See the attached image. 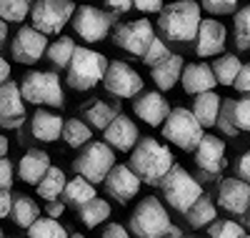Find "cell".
<instances>
[{
	"label": "cell",
	"instance_id": "cell-1",
	"mask_svg": "<svg viewBox=\"0 0 250 238\" xmlns=\"http://www.w3.org/2000/svg\"><path fill=\"white\" fill-rule=\"evenodd\" d=\"M173 163H175V158L170 153V148L165 143H160L158 138L143 136L130 148V163L128 166L138 173L140 183H145V186H158Z\"/></svg>",
	"mask_w": 250,
	"mask_h": 238
},
{
	"label": "cell",
	"instance_id": "cell-2",
	"mask_svg": "<svg viewBox=\"0 0 250 238\" xmlns=\"http://www.w3.org/2000/svg\"><path fill=\"white\" fill-rule=\"evenodd\" d=\"M200 23V3L195 0H175L160 8L158 28L168 43H190Z\"/></svg>",
	"mask_w": 250,
	"mask_h": 238
},
{
	"label": "cell",
	"instance_id": "cell-3",
	"mask_svg": "<svg viewBox=\"0 0 250 238\" xmlns=\"http://www.w3.org/2000/svg\"><path fill=\"white\" fill-rule=\"evenodd\" d=\"M105 68H108V58L103 53H98L93 48H78L75 46V53L65 68L68 71L65 83L78 93H88L103 80Z\"/></svg>",
	"mask_w": 250,
	"mask_h": 238
},
{
	"label": "cell",
	"instance_id": "cell-4",
	"mask_svg": "<svg viewBox=\"0 0 250 238\" xmlns=\"http://www.w3.org/2000/svg\"><path fill=\"white\" fill-rule=\"evenodd\" d=\"M113 166H115V150L105 141H93V138L80 145V153L73 161V170L95 186L103 183V178L108 176Z\"/></svg>",
	"mask_w": 250,
	"mask_h": 238
},
{
	"label": "cell",
	"instance_id": "cell-5",
	"mask_svg": "<svg viewBox=\"0 0 250 238\" xmlns=\"http://www.w3.org/2000/svg\"><path fill=\"white\" fill-rule=\"evenodd\" d=\"M158 186H160V190H163L165 203H168L173 211H178V213H185L188 208L195 203V198L203 193L200 183H198L185 168H180V166H175V163L170 166V170L165 173L163 181H160Z\"/></svg>",
	"mask_w": 250,
	"mask_h": 238
},
{
	"label": "cell",
	"instance_id": "cell-6",
	"mask_svg": "<svg viewBox=\"0 0 250 238\" xmlns=\"http://www.w3.org/2000/svg\"><path fill=\"white\" fill-rule=\"evenodd\" d=\"M20 95H23L25 103H33V105H50V108L65 105V93H62L60 78L45 71L25 73L23 80H20Z\"/></svg>",
	"mask_w": 250,
	"mask_h": 238
},
{
	"label": "cell",
	"instance_id": "cell-7",
	"mask_svg": "<svg viewBox=\"0 0 250 238\" xmlns=\"http://www.w3.org/2000/svg\"><path fill=\"white\" fill-rule=\"evenodd\" d=\"M160 131H163L165 141L178 145L185 153H193V148L203 138V125L198 123L193 111H188V108H170V113L163 120Z\"/></svg>",
	"mask_w": 250,
	"mask_h": 238
},
{
	"label": "cell",
	"instance_id": "cell-8",
	"mask_svg": "<svg viewBox=\"0 0 250 238\" xmlns=\"http://www.w3.org/2000/svg\"><path fill=\"white\" fill-rule=\"evenodd\" d=\"M168 226H170V215H168V208L160 203V198H155V196L140 198V203L135 206V211L130 215V233L133 236L160 238V236H165V228Z\"/></svg>",
	"mask_w": 250,
	"mask_h": 238
},
{
	"label": "cell",
	"instance_id": "cell-9",
	"mask_svg": "<svg viewBox=\"0 0 250 238\" xmlns=\"http://www.w3.org/2000/svg\"><path fill=\"white\" fill-rule=\"evenodd\" d=\"M75 10L73 0H33L30 5V23L45 35H60V30L70 23Z\"/></svg>",
	"mask_w": 250,
	"mask_h": 238
},
{
	"label": "cell",
	"instance_id": "cell-10",
	"mask_svg": "<svg viewBox=\"0 0 250 238\" xmlns=\"http://www.w3.org/2000/svg\"><path fill=\"white\" fill-rule=\"evenodd\" d=\"M115 23V15H108V13H103L93 5H75L73 10V18H70V23L75 35H80V40H85V43H100V40H105L110 28Z\"/></svg>",
	"mask_w": 250,
	"mask_h": 238
},
{
	"label": "cell",
	"instance_id": "cell-11",
	"mask_svg": "<svg viewBox=\"0 0 250 238\" xmlns=\"http://www.w3.org/2000/svg\"><path fill=\"white\" fill-rule=\"evenodd\" d=\"M100 83L115 98H135L145 85L140 73L133 66H128L125 60H108V68L103 73Z\"/></svg>",
	"mask_w": 250,
	"mask_h": 238
},
{
	"label": "cell",
	"instance_id": "cell-12",
	"mask_svg": "<svg viewBox=\"0 0 250 238\" xmlns=\"http://www.w3.org/2000/svg\"><path fill=\"white\" fill-rule=\"evenodd\" d=\"M155 38V28L148 18L140 20H130V23H120L113 30V46L125 50L128 55L140 58L145 53V48L150 46V40Z\"/></svg>",
	"mask_w": 250,
	"mask_h": 238
},
{
	"label": "cell",
	"instance_id": "cell-13",
	"mask_svg": "<svg viewBox=\"0 0 250 238\" xmlns=\"http://www.w3.org/2000/svg\"><path fill=\"white\" fill-rule=\"evenodd\" d=\"M45 48H48V35L40 33L33 25H23L15 33L13 43H10L13 60L23 63V66H33V63H38L40 58L45 55Z\"/></svg>",
	"mask_w": 250,
	"mask_h": 238
},
{
	"label": "cell",
	"instance_id": "cell-14",
	"mask_svg": "<svg viewBox=\"0 0 250 238\" xmlns=\"http://www.w3.org/2000/svg\"><path fill=\"white\" fill-rule=\"evenodd\" d=\"M103 186H105L108 196L123 206V203H130V201L138 196L140 178H138V173H135L128 163H115V166L108 170V176L103 178Z\"/></svg>",
	"mask_w": 250,
	"mask_h": 238
},
{
	"label": "cell",
	"instance_id": "cell-15",
	"mask_svg": "<svg viewBox=\"0 0 250 238\" xmlns=\"http://www.w3.org/2000/svg\"><path fill=\"white\" fill-rule=\"evenodd\" d=\"M195 153V166L205 173L208 178H215L225 170L228 161H225V143L218 136L203 133V138L198 141V145L193 148Z\"/></svg>",
	"mask_w": 250,
	"mask_h": 238
},
{
	"label": "cell",
	"instance_id": "cell-16",
	"mask_svg": "<svg viewBox=\"0 0 250 238\" xmlns=\"http://www.w3.org/2000/svg\"><path fill=\"white\" fill-rule=\"evenodd\" d=\"M25 123V100L20 95V85L13 80L0 83V128L18 131Z\"/></svg>",
	"mask_w": 250,
	"mask_h": 238
},
{
	"label": "cell",
	"instance_id": "cell-17",
	"mask_svg": "<svg viewBox=\"0 0 250 238\" xmlns=\"http://www.w3.org/2000/svg\"><path fill=\"white\" fill-rule=\"evenodd\" d=\"M193 40H195V53L200 58H213L223 53L225 43H228V30L215 18H200Z\"/></svg>",
	"mask_w": 250,
	"mask_h": 238
},
{
	"label": "cell",
	"instance_id": "cell-18",
	"mask_svg": "<svg viewBox=\"0 0 250 238\" xmlns=\"http://www.w3.org/2000/svg\"><path fill=\"white\" fill-rule=\"evenodd\" d=\"M133 113L143 123H148L150 128H160L163 120L168 118V113H170V103L165 100V95L160 91H150V93L140 91L133 98Z\"/></svg>",
	"mask_w": 250,
	"mask_h": 238
},
{
	"label": "cell",
	"instance_id": "cell-19",
	"mask_svg": "<svg viewBox=\"0 0 250 238\" xmlns=\"http://www.w3.org/2000/svg\"><path fill=\"white\" fill-rule=\"evenodd\" d=\"M218 203L228 213L243 215L250 208V183L240 181L238 176L220 181V186H218Z\"/></svg>",
	"mask_w": 250,
	"mask_h": 238
},
{
	"label": "cell",
	"instance_id": "cell-20",
	"mask_svg": "<svg viewBox=\"0 0 250 238\" xmlns=\"http://www.w3.org/2000/svg\"><path fill=\"white\" fill-rule=\"evenodd\" d=\"M103 133H105V143L113 150H120V153H130V148L140 138L138 125L133 123V118L123 116V113H118L105 128H103Z\"/></svg>",
	"mask_w": 250,
	"mask_h": 238
},
{
	"label": "cell",
	"instance_id": "cell-21",
	"mask_svg": "<svg viewBox=\"0 0 250 238\" xmlns=\"http://www.w3.org/2000/svg\"><path fill=\"white\" fill-rule=\"evenodd\" d=\"M180 83H183V91L185 93H203V91H213L218 80L213 75V68L208 63H190V66H183L180 73Z\"/></svg>",
	"mask_w": 250,
	"mask_h": 238
},
{
	"label": "cell",
	"instance_id": "cell-22",
	"mask_svg": "<svg viewBox=\"0 0 250 238\" xmlns=\"http://www.w3.org/2000/svg\"><path fill=\"white\" fill-rule=\"evenodd\" d=\"M183 66L185 60L180 55H165L160 63H155V66H150V75H153V83L158 85L160 93H168L175 88V83L180 80V73H183Z\"/></svg>",
	"mask_w": 250,
	"mask_h": 238
},
{
	"label": "cell",
	"instance_id": "cell-23",
	"mask_svg": "<svg viewBox=\"0 0 250 238\" xmlns=\"http://www.w3.org/2000/svg\"><path fill=\"white\" fill-rule=\"evenodd\" d=\"M62 131V118L53 111H45V108H38L30 118V133L35 141H43V143H55L60 138Z\"/></svg>",
	"mask_w": 250,
	"mask_h": 238
},
{
	"label": "cell",
	"instance_id": "cell-24",
	"mask_svg": "<svg viewBox=\"0 0 250 238\" xmlns=\"http://www.w3.org/2000/svg\"><path fill=\"white\" fill-rule=\"evenodd\" d=\"M50 166V156L45 153V150H40V148H30L23 153V158H20L18 163V176L23 183H30L35 186L40 178H43V173L48 170Z\"/></svg>",
	"mask_w": 250,
	"mask_h": 238
},
{
	"label": "cell",
	"instance_id": "cell-25",
	"mask_svg": "<svg viewBox=\"0 0 250 238\" xmlns=\"http://www.w3.org/2000/svg\"><path fill=\"white\" fill-rule=\"evenodd\" d=\"M78 211V218L80 223L85 226V228H98L100 223H105L110 218V203L105 198H100V196H93L90 201H85L83 206L75 208Z\"/></svg>",
	"mask_w": 250,
	"mask_h": 238
},
{
	"label": "cell",
	"instance_id": "cell-26",
	"mask_svg": "<svg viewBox=\"0 0 250 238\" xmlns=\"http://www.w3.org/2000/svg\"><path fill=\"white\" fill-rule=\"evenodd\" d=\"M118 113H120L118 105H110V103L100 100V98L88 100L85 108H83V118H85V123L90 128H95V131H103V128H105Z\"/></svg>",
	"mask_w": 250,
	"mask_h": 238
},
{
	"label": "cell",
	"instance_id": "cell-27",
	"mask_svg": "<svg viewBox=\"0 0 250 238\" xmlns=\"http://www.w3.org/2000/svg\"><path fill=\"white\" fill-rule=\"evenodd\" d=\"M60 196H62V203H65V206L78 208V206H83L85 201H90L93 196H98V190H95V183H90L88 178H83V176H78V173H75L73 181H65Z\"/></svg>",
	"mask_w": 250,
	"mask_h": 238
},
{
	"label": "cell",
	"instance_id": "cell-28",
	"mask_svg": "<svg viewBox=\"0 0 250 238\" xmlns=\"http://www.w3.org/2000/svg\"><path fill=\"white\" fill-rule=\"evenodd\" d=\"M218 111H220V98H218L213 91L195 93V100H193V116L198 118V123H200L203 128H213V125H215Z\"/></svg>",
	"mask_w": 250,
	"mask_h": 238
},
{
	"label": "cell",
	"instance_id": "cell-29",
	"mask_svg": "<svg viewBox=\"0 0 250 238\" xmlns=\"http://www.w3.org/2000/svg\"><path fill=\"white\" fill-rule=\"evenodd\" d=\"M185 215H188V223H190L193 228H205L218 218V208H215L210 196L200 193V196L195 198V203L185 211Z\"/></svg>",
	"mask_w": 250,
	"mask_h": 238
},
{
	"label": "cell",
	"instance_id": "cell-30",
	"mask_svg": "<svg viewBox=\"0 0 250 238\" xmlns=\"http://www.w3.org/2000/svg\"><path fill=\"white\" fill-rule=\"evenodd\" d=\"M40 215V206L35 203L33 196H15L13 198V206H10V218L18 228H28L35 218Z\"/></svg>",
	"mask_w": 250,
	"mask_h": 238
},
{
	"label": "cell",
	"instance_id": "cell-31",
	"mask_svg": "<svg viewBox=\"0 0 250 238\" xmlns=\"http://www.w3.org/2000/svg\"><path fill=\"white\" fill-rule=\"evenodd\" d=\"M65 173H62L60 168H55V166H48V170L43 173V178H40L38 183H35V188H38V196L43 198V201H55V198H60V193H62V186H65Z\"/></svg>",
	"mask_w": 250,
	"mask_h": 238
},
{
	"label": "cell",
	"instance_id": "cell-32",
	"mask_svg": "<svg viewBox=\"0 0 250 238\" xmlns=\"http://www.w3.org/2000/svg\"><path fill=\"white\" fill-rule=\"evenodd\" d=\"M75 53V40L70 35H58L53 43H48V48H45V55L48 60L53 63L55 68H68V63Z\"/></svg>",
	"mask_w": 250,
	"mask_h": 238
},
{
	"label": "cell",
	"instance_id": "cell-33",
	"mask_svg": "<svg viewBox=\"0 0 250 238\" xmlns=\"http://www.w3.org/2000/svg\"><path fill=\"white\" fill-rule=\"evenodd\" d=\"M60 138L65 141L70 148H80L83 143H88L93 138V128L85 120H80V118H68V120H62Z\"/></svg>",
	"mask_w": 250,
	"mask_h": 238
},
{
	"label": "cell",
	"instance_id": "cell-34",
	"mask_svg": "<svg viewBox=\"0 0 250 238\" xmlns=\"http://www.w3.org/2000/svg\"><path fill=\"white\" fill-rule=\"evenodd\" d=\"M240 66H243L240 58L233 55V53H228V55L215 58V63H213L210 68H213V75H215V80H218L220 85H233V80H235Z\"/></svg>",
	"mask_w": 250,
	"mask_h": 238
},
{
	"label": "cell",
	"instance_id": "cell-35",
	"mask_svg": "<svg viewBox=\"0 0 250 238\" xmlns=\"http://www.w3.org/2000/svg\"><path fill=\"white\" fill-rule=\"evenodd\" d=\"M25 231H28L30 238H65L68 236V231L62 228L58 223V218H53V215H45V218H40V215H38V218Z\"/></svg>",
	"mask_w": 250,
	"mask_h": 238
},
{
	"label": "cell",
	"instance_id": "cell-36",
	"mask_svg": "<svg viewBox=\"0 0 250 238\" xmlns=\"http://www.w3.org/2000/svg\"><path fill=\"white\" fill-rule=\"evenodd\" d=\"M233 35L238 50H250V3L240 10H235L233 18Z\"/></svg>",
	"mask_w": 250,
	"mask_h": 238
},
{
	"label": "cell",
	"instance_id": "cell-37",
	"mask_svg": "<svg viewBox=\"0 0 250 238\" xmlns=\"http://www.w3.org/2000/svg\"><path fill=\"white\" fill-rule=\"evenodd\" d=\"M33 0H0V18L5 23H23L30 13Z\"/></svg>",
	"mask_w": 250,
	"mask_h": 238
},
{
	"label": "cell",
	"instance_id": "cell-38",
	"mask_svg": "<svg viewBox=\"0 0 250 238\" xmlns=\"http://www.w3.org/2000/svg\"><path fill=\"white\" fill-rule=\"evenodd\" d=\"M208 233H210L213 238H245L248 236V231L240 223H235V221H218V218L208 226Z\"/></svg>",
	"mask_w": 250,
	"mask_h": 238
},
{
	"label": "cell",
	"instance_id": "cell-39",
	"mask_svg": "<svg viewBox=\"0 0 250 238\" xmlns=\"http://www.w3.org/2000/svg\"><path fill=\"white\" fill-rule=\"evenodd\" d=\"M233 123L238 133H250V93H245L240 100H233Z\"/></svg>",
	"mask_w": 250,
	"mask_h": 238
},
{
	"label": "cell",
	"instance_id": "cell-40",
	"mask_svg": "<svg viewBox=\"0 0 250 238\" xmlns=\"http://www.w3.org/2000/svg\"><path fill=\"white\" fill-rule=\"evenodd\" d=\"M215 125H220V131H223L225 136H238V128H235V123H233V98L220 100V111H218Z\"/></svg>",
	"mask_w": 250,
	"mask_h": 238
},
{
	"label": "cell",
	"instance_id": "cell-41",
	"mask_svg": "<svg viewBox=\"0 0 250 238\" xmlns=\"http://www.w3.org/2000/svg\"><path fill=\"white\" fill-rule=\"evenodd\" d=\"M165 55H170V50H168V46H165V40H163L160 35H155V38L150 40V46L145 48V53H143L140 58H143L145 66H155V63H160Z\"/></svg>",
	"mask_w": 250,
	"mask_h": 238
},
{
	"label": "cell",
	"instance_id": "cell-42",
	"mask_svg": "<svg viewBox=\"0 0 250 238\" xmlns=\"http://www.w3.org/2000/svg\"><path fill=\"white\" fill-rule=\"evenodd\" d=\"M200 8L210 15H230L238 10V0H200Z\"/></svg>",
	"mask_w": 250,
	"mask_h": 238
},
{
	"label": "cell",
	"instance_id": "cell-43",
	"mask_svg": "<svg viewBox=\"0 0 250 238\" xmlns=\"http://www.w3.org/2000/svg\"><path fill=\"white\" fill-rule=\"evenodd\" d=\"M233 170H235V176L245 183H250V150H245V153H240L233 163Z\"/></svg>",
	"mask_w": 250,
	"mask_h": 238
},
{
	"label": "cell",
	"instance_id": "cell-44",
	"mask_svg": "<svg viewBox=\"0 0 250 238\" xmlns=\"http://www.w3.org/2000/svg\"><path fill=\"white\" fill-rule=\"evenodd\" d=\"M13 176H15V170H13L10 158L0 156V188H10L13 186Z\"/></svg>",
	"mask_w": 250,
	"mask_h": 238
},
{
	"label": "cell",
	"instance_id": "cell-45",
	"mask_svg": "<svg viewBox=\"0 0 250 238\" xmlns=\"http://www.w3.org/2000/svg\"><path fill=\"white\" fill-rule=\"evenodd\" d=\"M233 85H235L240 93H250V63H243V66H240Z\"/></svg>",
	"mask_w": 250,
	"mask_h": 238
},
{
	"label": "cell",
	"instance_id": "cell-46",
	"mask_svg": "<svg viewBox=\"0 0 250 238\" xmlns=\"http://www.w3.org/2000/svg\"><path fill=\"white\" fill-rule=\"evenodd\" d=\"M163 5V0H133V8H138L140 13H160Z\"/></svg>",
	"mask_w": 250,
	"mask_h": 238
},
{
	"label": "cell",
	"instance_id": "cell-47",
	"mask_svg": "<svg viewBox=\"0 0 250 238\" xmlns=\"http://www.w3.org/2000/svg\"><path fill=\"white\" fill-rule=\"evenodd\" d=\"M105 5L115 13V15H125L133 10V0H105Z\"/></svg>",
	"mask_w": 250,
	"mask_h": 238
},
{
	"label": "cell",
	"instance_id": "cell-48",
	"mask_svg": "<svg viewBox=\"0 0 250 238\" xmlns=\"http://www.w3.org/2000/svg\"><path fill=\"white\" fill-rule=\"evenodd\" d=\"M10 206H13V193H10V188H0V218L10 215Z\"/></svg>",
	"mask_w": 250,
	"mask_h": 238
},
{
	"label": "cell",
	"instance_id": "cell-49",
	"mask_svg": "<svg viewBox=\"0 0 250 238\" xmlns=\"http://www.w3.org/2000/svg\"><path fill=\"white\" fill-rule=\"evenodd\" d=\"M100 233L105 236V238H125V236H128V231H125L120 223H108V226L103 228Z\"/></svg>",
	"mask_w": 250,
	"mask_h": 238
},
{
	"label": "cell",
	"instance_id": "cell-50",
	"mask_svg": "<svg viewBox=\"0 0 250 238\" xmlns=\"http://www.w3.org/2000/svg\"><path fill=\"white\" fill-rule=\"evenodd\" d=\"M65 208H68V206H65V203H60L58 198H55V201H48V206H45L48 215H53V218H60V215L65 213Z\"/></svg>",
	"mask_w": 250,
	"mask_h": 238
},
{
	"label": "cell",
	"instance_id": "cell-51",
	"mask_svg": "<svg viewBox=\"0 0 250 238\" xmlns=\"http://www.w3.org/2000/svg\"><path fill=\"white\" fill-rule=\"evenodd\" d=\"M8 78H10V63L0 55V83H5Z\"/></svg>",
	"mask_w": 250,
	"mask_h": 238
},
{
	"label": "cell",
	"instance_id": "cell-52",
	"mask_svg": "<svg viewBox=\"0 0 250 238\" xmlns=\"http://www.w3.org/2000/svg\"><path fill=\"white\" fill-rule=\"evenodd\" d=\"M5 40H8V23L0 18V48L5 46Z\"/></svg>",
	"mask_w": 250,
	"mask_h": 238
},
{
	"label": "cell",
	"instance_id": "cell-53",
	"mask_svg": "<svg viewBox=\"0 0 250 238\" xmlns=\"http://www.w3.org/2000/svg\"><path fill=\"white\" fill-rule=\"evenodd\" d=\"M165 236H175V238H178V236H183V231H180V228H175V226L170 223L168 228H165Z\"/></svg>",
	"mask_w": 250,
	"mask_h": 238
},
{
	"label": "cell",
	"instance_id": "cell-54",
	"mask_svg": "<svg viewBox=\"0 0 250 238\" xmlns=\"http://www.w3.org/2000/svg\"><path fill=\"white\" fill-rule=\"evenodd\" d=\"M8 148H10V145H8V141H5L3 136H0V156H8Z\"/></svg>",
	"mask_w": 250,
	"mask_h": 238
},
{
	"label": "cell",
	"instance_id": "cell-55",
	"mask_svg": "<svg viewBox=\"0 0 250 238\" xmlns=\"http://www.w3.org/2000/svg\"><path fill=\"white\" fill-rule=\"evenodd\" d=\"M245 213H248V226H250V208H248V211H245Z\"/></svg>",
	"mask_w": 250,
	"mask_h": 238
},
{
	"label": "cell",
	"instance_id": "cell-56",
	"mask_svg": "<svg viewBox=\"0 0 250 238\" xmlns=\"http://www.w3.org/2000/svg\"><path fill=\"white\" fill-rule=\"evenodd\" d=\"M0 238H3V228H0Z\"/></svg>",
	"mask_w": 250,
	"mask_h": 238
}]
</instances>
